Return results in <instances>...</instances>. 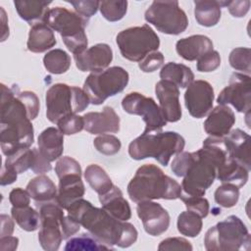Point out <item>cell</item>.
I'll use <instances>...</instances> for the list:
<instances>
[{"label": "cell", "instance_id": "obj_1", "mask_svg": "<svg viewBox=\"0 0 251 251\" xmlns=\"http://www.w3.org/2000/svg\"><path fill=\"white\" fill-rule=\"evenodd\" d=\"M0 145L2 153L9 156L14 152L29 148L34 141L31 121L39 113V99L32 91H19L1 84Z\"/></svg>", "mask_w": 251, "mask_h": 251}, {"label": "cell", "instance_id": "obj_2", "mask_svg": "<svg viewBox=\"0 0 251 251\" xmlns=\"http://www.w3.org/2000/svg\"><path fill=\"white\" fill-rule=\"evenodd\" d=\"M67 211L91 236L112 249L113 246L127 248L137 240L138 232L133 225L115 219L103 208H97L85 199H77Z\"/></svg>", "mask_w": 251, "mask_h": 251}, {"label": "cell", "instance_id": "obj_3", "mask_svg": "<svg viewBox=\"0 0 251 251\" xmlns=\"http://www.w3.org/2000/svg\"><path fill=\"white\" fill-rule=\"evenodd\" d=\"M181 193V185L153 164L139 167L127 184V194L135 203L155 199L175 200Z\"/></svg>", "mask_w": 251, "mask_h": 251}, {"label": "cell", "instance_id": "obj_4", "mask_svg": "<svg viewBox=\"0 0 251 251\" xmlns=\"http://www.w3.org/2000/svg\"><path fill=\"white\" fill-rule=\"evenodd\" d=\"M184 138L176 131L143 132L128 145V154L133 160L154 158L168 166L171 157L184 149Z\"/></svg>", "mask_w": 251, "mask_h": 251}, {"label": "cell", "instance_id": "obj_5", "mask_svg": "<svg viewBox=\"0 0 251 251\" xmlns=\"http://www.w3.org/2000/svg\"><path fill=\"white\" fill-rule=\"evenodd\" d=\"M43 23L60 33L64 44L74 56L87 49L88 40L85 33L87 19L66 8L55 7L48 10Z\"/></svg>", "mask_w": 251, "mask_h": 251}, {"label": "cell", "instance_id": "obj_6", "mask_svg": "<svg viewBox=\"0 0 251 251\" xmlns=\"http://www.w3.org/2000/svg\"><path fill=\"white\" fill-rule=\"evenodd\" d=\"M250 243L248 228L241 219L233 215L210 227L204 237L205 249L208 251L249 250Z\"/></svg>", "mask_w": 251, "mask_h": 251}, {"label": "cell", "instance_id": "obj_7", "mask_svg": "<svg viewBox=\"0 0 251 251\" xmlns=\"http://www.w3.org/2000/svg\"><path fill=\"white\" fill-rule=\"evenodd\" d=\"M89 103L83 89L66 83H55L46 91V117L52 124H57L67 115L83 112Z\"/></svg>", "mask_w": 251, "mask_h": 251}, {"label": "cell", "instance_id": "obj_8", "mask_svg": "<svg viewBox=\"0 0 251 251\" xmlns=\"http://www.w3.org/2000/svg\"><path fill=\"white\" fill-rule=\"evenodd\" d=\"M129 80L128 73L114 66L99 73H91L84 80L83 91L93 105H101L109 97L122 92Z\"/></svg>", "mask_w": 251, "mask_h": 251}, {"label": "cell", "instance_id": "obj_9", "mask_svg": "<svg viewBox=\"0 0 251 251\" xmlns=\"http://www.w3.org/2000/svg\"><path fill=\"white\" fill-rule=\"evenodd\" d=\"M116 42L122 56L131 62H140L149 53L158 51L160 39L149 25L131 26L120 31Z\"/></svg>", "mask_w": 251, "mask_h": 251}, {"label": "cell", "instance_id": "obj_10", "mask_svg": "<svg viewBox=\"0 0 251 251\" xmlns=\"http://www.w3.org/2000/svg\"><path fill=\"white\" fill-rule=\"evenodd\" d=\"M144 18L159 31L171 35H178L188 26L187 16L177 1H153Z\"/></svg>", "mask_w": 251, "mask_h": 251}, {"label": "cell", "instance_id": "obj_11", "mask_svg": "<svg viewBox=\"0 0 251 251\" xmlns=\"http://www.w3.org/2000/svg\"><path fill=\"white\" fill-rule=\"evenodd\" d=\"M40 217L38 241L46 251H57L63 240L61 221L64 218V209L56 201L35 204Z\"/></svg>", "mask_w": 251, "mask_h": 251}, {"label": "cell", "instance_id": "obj_12", "mask_svg": "<svg viewBox=\"0 0 251 251\" xmlns=\"http://www.w3.org/2000/svg\"><path fill=\"white\" fill-rule=\"evenodd\" d=\"M122 107L127 114L142 117L145 123L143 132L159 131L167 125V121L155 100L139 92L126 94L122 100Z\"/></svg>", "mask_w": 251, "mask_h": 251}, {"label": "cell", "instance_id": "obj_13", "mask_svg": "<svg viewBox=\"0 0 251 251\" xmlns=\"http://www.w3.org/2000/svg\"><path fill=\"white\" fill-rule=\"evenodd\" d=\"M219 105H231L237 112L249 115L251 109V77L241 73H233L228 84L220 92Z\"/></svg>", "mask_w": 251, "mask_h": 251}, {"label": "cell", "instance_id": "obj_14", "mask_svg": "<svg viewBox=\"0 0 251 251\" xmlns=\"http://www.w3.org/2000/svg\"><path fill=\"white\" fill-rule=\"evenodd\" d=\"M214 88L206 80H193L184 92L185 107L193 118L201 119L207 116L214 103Z\"/></svg>", "mask_w": 251, "mask_h": 251}, {"label": "cell", "instance_id": "obj_15", "mask_svg": "<svg viewBox=\"0 0 251 251\" xmlns=\"http://www.w3.org/2000/svg\"><path fill=\"white\" fill-rule=\"evenodd\" d=\"M136 213L145 231L152 236L163 234L170 226V215L159 203L152 200L137 202Z\"/></svg>", "mask_w": 251, "mask_h": 251}, {"label": "cell", "instance_id": "obj_16", "mask_svg": "<svg viewBox=\"0 0 251 251\" xmlns=\"http://www.w3.org/2000/svg\"><path fill=\"white\" fill-rule=\"evenodd\" d=\"M76 68L81 72L99 73L106 70L113 60V50L106 43L95 44L74 56Z\"/></svg>", "mask_w": 251, "mask_h": 251}, {"label": "cell", "instance_id": "obj_17", "mask_svg": "<svg viewBox=\"0 0 251 251\" xmlns=\"http://www.w3.org/2000/svg\"><path fill=\"white\" fill-rule=\"evenodd\" d=\"M155 93L165 120L170 123L178 122L182 115L178 87L169 80L161 79L155 85Z\"/></svg>", "mask_w": 251, "mask_h": 251}, {"label": "cell", "instance_id": "obj_18", "mask_svg": "<svg viewBox=\"0 0 251 251\" xmlns=\"http://www.w3.org/2000/svg\"><path fill=\"white\" fill-rule=\"evenodd\" d=\"M84 129L91 134L116 133L120 130V117L115 110L106 106L102 112L84 114Z\"/></svg>", "mask_w": 251, "mask_h": 251}, {"label": "cell", "instance_id": "obj_19", "mask_svg": "<svg viewBox=\"0 0 251 251\" xmlns=\"http://www.w3.org/2000/svg\"><path fill=\"white\" fill-rule=\"evenodd\" d=\"M235 123L233 111L226 105H218L204 122V130L210 136L225 137L231 130Z\"/></svg>", "mask_w": 251, "mask_h": 251}, {"label": "cell", "instance_id": "obj_20", "mask_svg": "<svg viewBox=\"0 0 251 251\" xmlns=\"http://www.w3.org/2000/svg\"><path fill=\"white\" fill-rule=\"evenodd\" d=\"M224 139L229 157L250 171V135L240 128H235L230 130Z\"/></svg>", "mask_w": 251, "mask_h": 251}, {"label": "cell", "instance_id": "obj_21", "mask_svg": "<svg viewBox=\"0 0 251 251\" xmlns=\"http://www.w3.org/2000/svg\"><path fill=\"white\" fill-rule=\"evenodd\" d=\"M85 192L81 175H66L59 178L58 194L56 202L64 210H67L75 201L83 197Z\"/></svg>", "mask_w": 251, "mask_h": 251}, {"label": "cell", "instance_id": "obj_22", "mask_svg": "<svg viewBox=\"0 0 251 251\" xmlns=\"http://www.w3.org/2000/svg\"><path fill=\"white\" fill-rule=\"evenodd\" d=\"M176 50L184 60L195 61L213 50V42L206 35L195 34L177 40Z\"/></svg>", "mask_w": 251, "mask_h": 251}, {"label": "cell", "instance_id": "obj_23", "mask_svg": "<svg viewBox=\"0 0 251 251\" xmlns=\"http://www.w3.org/2000/svg\"><path fill=\"white\" fill-rule=\"evenodd\" d=\"M102 208L112 217L120 221H127L131 217V209L128 202L124 198L122 190L113 185L110 191L104 195H99Z\"/></svg>", "mask_w": 251, "mask_h": 251}, {"label": "cell", "instance_id": "obj_24", "mask_svg": "<svg viewBox=\"0 0 251 251\" xmlns=\"http://www.w3.org/2000/svg\"><path fill=\"white\" fill-rule=\"evenodd\" d=\"M38 150L49 161L53 162L61 158L64 151V134L56 127L45 128L37 139Z\"/></svg>", "mask_w": 251, "mask_h": 251}, {"label": "cell", "instance_id": "obj_25", "mask_svg": "<svg viewBox=\"0 0 251 251\" xmlns=\"http://www.w3.org/2000/svg\"><path fill=\"white\" fill-rule=\"evenodd\" d=\"M57 44L53 30L43 22L30 26L26 47L30 52L43 53Z\"/></svg>", "mask_w": 251, "mask_h": 251}, {"label": "cell", "instance_id": "obj_26", "mask_svg": "<svg viewBox=\"0 0 251 251\" xmlns=\"http://www.w3.org/2000/svg\"><path fill=\"white\" fill-rule=\"evenodd\" d=\"M26 190L35 204L56 201L58 194V188L55 183L45 175H39L31 178L26 185Z\"/></svg>", "mask_w": 251, "mask_h": 251}, {"label": "cell", "instance_id": "obj_27", "mask_svg": "<svg viewBox=\"0 0 251 251\" xmlns=\"http://www.w3.org/2000/svg\"><path fill=\"white\" fill-rule=\"evenodd\" d=\"M51 1L42 0H16L14 1L15 8L20 18L27 22L30 25L44 21L45 15L48 12V6Z\"/></svg>", "mask_w": 251, "mask_h": 251}, {"label": "cell", "instance_id": "obj_28", "mask_svg": "<svg viewBox=\"0 0 251 251\" xmlns=\"http://www.w3.org/2000/svg\"><path fill=\"white\" fill-rule=\"evenodd\" d=\"M217 178L222 183H231L240 188L249 178V170L237 161L228 158L217 169Z\"/></svg>", "mask_w": 251, "mask_h": 251}, {"label": "cell", "instance_id": "obj_29", "mask_svg": "<svg viewBox=\"0 0 251 251\" xmlns=\"http://www.w3.org/2000/svg\"><path fill=\"white\" fill-rule=\"evenodd\" d=\"M221 1L195 0L194 16L197 23L206 27L216 25L221 19Z\"/></svg>", "mask_w": 251, "mask_h": 251}, {"label": "cell", "instance_id": "obj_30", "mask_svg": "<svg viewBox=\"0 0 251 251\" xmlns=\"http://www.w3.org/2000/svg\"><path fill=\"white\" fill-rule=\"evenodd\" d=\"M160 77L173 82L177 87L185 88L194 80V74L189 67L183 64L169 62L162 67Z\"/></svg>", "mask_w": 251, "mask_h": 251}, {"label": "cell", "instance_id": "obj_31", "mask_svg": "<svg viewBox=\"0 0 251 251\" xmlns=\"http://www.w3.org/2000/svg\"><path fill=\"white\" fill-rule=\"evenodd\" d=\"M84 178L98 195L106 194L114 185L106 171L96 164H91L86 167Z\"/></svg>", "mask_w": 251, "mask_h": 251}, {"label": "cell", "instance_id": "obj_32", "mask_svg": "<svg viewBox=\"0 0 251 251\" xmlns=\"http://www.w3.org/2000/svg\"><path fill=\"white\" fill-rule=\"evenodd\" d=\"M11 215L19 226L25 231H34L40 226L39 212L30 206L12 207Z\"/></svg>", "mask_w": 251, "mask_h": 251}, {"label": "cell", "instance_id": "obj_33", "mask_svg": "<svg viewBox=\"0 0 251 251\" xmlns=\"http://www.w3.org/2000/svg\"><path fill=\"white\" fill-rule=\"evenodd\" d=\"M45 69L53 75H62L71 67V57L63 49H53L43 57Z\"/></svg>", "mask_w": 251, "mask_h": 251}, {"label": "cell", "instance_id": "obj_34", "mask_svg": "<svg viewBox=\"0 0 251 251\" xmlns=\"http://www.w3.org/2000/svg\"><path fill=\"white\" fill-rule=\"evenodd\" d=\"M177 230L185 236L195 237L197 236L203 226L202 218L191 211L181 212L177 217Z\"/></svg>", "mask_w": 251, "mask_h": 251}, {"label": "cell", "instance_id": "obj_35", "mask_svg": "<svg viewBox=\"0 0 251 251\" xmlns=\"http://www.w3.org/2000/svg\"><path fill=\"white\" fill-rule=\"evenodd\" d=\"M34 160V149L23 148L7 156L4 164L14 169L18 174H23L31 169Z\"/></svg>", "mask_w": 251, "mask_h": 251}, {"label": "cell", "instance_id": "obj_36", "mask_svg": "<svg viewBox=\"0 0 251 251\" xmlns=\"http://www.w3.org/2000/svg\"><path fill=\"white\" fill-rule=\"evenodd\" d=\"M64 249L66 251H97L109 250L112 248L100 243L89 233H81L78 236L69 238Z\"/></svg>", "mask_w": 251, "mask_h": 251}, {"label": "cell", "instance_id": "obj_37", "mask_svg": "<svg viewBox=\"0 0 251 251\" xmlns=\"http://www.w3.org/2000/svg\"><path fill=\"white\" fill-rule=\"evenodd\" d=\"M214 198L218 205L224 208H231L238 202L239 188L231 183H223L217 187Z\"/></svg>", "mask_w": 251, "mask_h": 251}, {"label": "cell", "instance_id": "obj_38", "mask_svg": "<svg viewBox=\"0 0 251 251\" xmlns=\"http://www.w3.org/2000/svg\"><path fill=\"white\" fill-rule=\"evenodd\" d=\"M127 1H102L99 9L101 15L109 22H118L122 20L127 11Z\"/></svg>", "mask_w": 251, "mask_h": 251}, {"label": "cell", "instance_id": "obj_39", "mask_svg": "<svg viewBox=\"0 0 251 251\" xmlns=\"http://www.w3.org/2000/svg\"><path fill=\"white\" fill-rule=\"evenodd\" d=\"M250 56H251L250 48H247V47L234 48L230 52L229 57H228L229 65L234 70L240 71V72H242V74L249 75V74L251 72Z\"/></svg>", "mask_w": 251, "mask_h": 251}, {"label": "cell", "instance_id": "obj_40", "mask_svg": "<svg viewBox=\"0 0 251 251\" xmlns=\"http://www.w3.org/2000/svg\"><path fill=\"white\" fill-rule=\"evenodd\" d=\"M93 145L95 149L106 156H112L117 154L121 147V140L112 134H100L93 140Z\"/></svg>", "mask_w": 251, "mask_h": 251}, {"label": "cell", "instance_id": "obj_41", "mask_svg": "<svg viewBox=\"0 0 251 251\" xmlns=\"http://www.w3.org/2000/svg\"><path fill=\"white\" fill-rule=\"evenodd\" d=\"M56 125L58 126V129L64 135L75 134L84 129L83 117L76 114H70L65 116L64 118L60 119Z\"/></svg>", "mask_w": 251, "mask_h": 251}, {"label": "cell", "instance_id": "obj_42", "mask_svg": "<svg viewBox=\"0 0 251 251\" xmlns=\"http://www.w3.org/2000/svg\"><path fill=\"white\" fill-rule=\"evenodd\" d=\"M179 199L184 203L188 211L198 214L201 218H206L209 214V201L203 196H193L181 193Z\"/></svg>", "mask_w": 251, "mask_h": 251}, {"label": "cell", "instance_id": "obj_43", "mask_svg": "<svg viewBox=\"0 0 251 251\" xmlns=\"http://www.w3.org/2000/svg\"><path fill=\"white\" fill-rule=\"evenodd\" d=\"M195 159V152H179L172 162L171 169L173 173L179 177H183Z\"/></svg>", "mask_w": 251, "mask_h": 251}, {"label": "cell", "instance_id": "obj_44", "mask_svg": "<svg viewBox=\"0 0 251 251\" xmlns=\"http://www.w3.org/2000/svg\"><path fill=\"white\" fill-rule=\"evenodd\" d=\"M55 173L58 178L66 175H81V167L79 163L74 158L70 156H64L59 158V160L57 161L55 166Z\"/></svg>", "mask_w": 251, "mask_h": 251}, {"label": "cell", "instance_id": "obj_45", "mask_svg": "<svg viewBox=\"0 0 251 251\" xmlns=\"http://www.w3.org/2000/svg\"><path fill=\"white\" fill-rule=\"evenodd\" d=\"M221 65V56L218 51L212 50L197 60L196 68L201 73H210L217 70Z\"/></svg>", "mask_w": 251, "mask_h": 251}, {"label": "cell", "instance_id": "obj_46", "mask_svg": "<svg viewBox=\"0 0 251 251\" xmlns=\"http://www.w3.org/2000/svg\"><path fill=\"white\" fill-rule=\"evenodd\" d=\"M164 61V55L159 51H154L145 56L138 63V67L144 73H153L163 66Z\"/></svg>", "mask_w": 251, "mask_h": 251}, {"label": "cell", "instance_id": "obj_47", "mask_svg": "<svg viewBox=\"0 0 251 251\" xmlns=\"http://www.w3.org/2000/svg\"><path fill=\"white\" fill-rule=\"evenodd\" d=\"M70 3L75 10V13L80 15L81 17L89 20L93 15L96 14L100 2L94 0H83V1H67Z\"/></svg>", "mask_w": 251, "mask_h": 251}, {"label": "cell", "instance_id": "obj_48", "mask_svg": "<svg viewBox=\"0 0 251 251\" xmlns=\"http://www.w3.org/2000/svg\"><path fill=\"white\" fill-rule=\"evenodd\" d=\"M193 249L191 243L183 237H169L162 240L158 246L159 251L182 250L191 251Z\"/></svg>", "mask_w": 251, "mask_h": 251}, {"label": "cell", "instance_id": "obj_49", "mask_svg": "<svg viewBox=\"0 0 251 251\" xmlns=\"http://www.w3.org/2000/svg\"><path fill=\"white\" fill-rule=\"evenodd\" d=\"M30 195L27 190H25L21 187H17L11 190L9 193V201L13 207L22 208L29 206L30 204Z\"/></svg>", "mask_w": 251, "mask_h": 251}, {"label": "cell", "instance_id": "obj_50", "mask_svg": "<svg viewBox=\"0 0 251 251\" xmlns=\"http://www.w3.org/2000/svg\"><path fill=\"white\" fill-rule=\"evenodd\" d=\"M34 149V160H33V164L31 167V171L34 174H38V175H42L44 173H47L49 171H51L52 166H51V162H49L41 153L37 148H33Z\"/></svg>", "mask_w": 251, "mask_h": 251}, {"label": "cell", "instance_id": "obj_51", "mask_svg": "<svg viewBox=\"0 0 251 251\" xmlns=\"http://www.w3.org/2000/svg\"><path fill=\"white\" fill-rule=\"evenodd\" d=\"M228 12L234 18H242L244 17L250 8L249 0H237V1H227L226 5Z\"/></svg>", "mask_w": 251, "mask_h": 251}, {"label": "cell", "instance_id": "obj_52", "mask_svg": "<svg viewBox=\"0 0 251 251\" xmlns=\"http://www.w3.org/2000/svg\"><path fill=\"white\" fill-rule=\"evenodd\" d=\"M79 228H80V225L77 222L72 219L69 215L64 216V218L61 221V229H62L63 239L71 238L77 231H79Z\"/></svg>", "mask_w": 251, "mask_h": 251}, {"label": "cell", "instance_id": "obj_53", "mask_svg": "<svg viewBox=\"0 0 251 251\" xmlns=\"http://www.w3.org/2000/svg\"><path fill=\"white\" fill-rule=\"evenodd\" d=\"M18 175L19 174L14 169H12L11 167L4 164L3 167H2V172H1L0 184L2 186L12 184L13 182H15L17 180Z\"/></svg>", "mask_w": 251, "mask_h": 251}, {"label": "cell", "instance_id": "obj_54", "mask_svg": "<svg viewBox=\"0 0 251 251\" xmlns=\"http://www.w3.org/2000/svg\"><path fill=\"white\" fill-rule=\"evenodd\" d=\"M1 220V230H0V237L12 235L14 231V222L13 220L5 214H2L0 216Z\"/></svg>", "mask_w": 251, "mask_h": 251}, {"label": "cell", "instance_id": "obj_55", "mask_svg": "<svg viewBox=\"0 0 251 251\" xmlns=\"http://www.w3.org/2000/svg\"><path fill=\"white\" fill-rule=\"evenodd\" d=\"M19 238L8 235L0 237V249L2 251H14L18 248Z\"/></svg>", "mask_w": 251, "mask_h": 251}]
</instances>
